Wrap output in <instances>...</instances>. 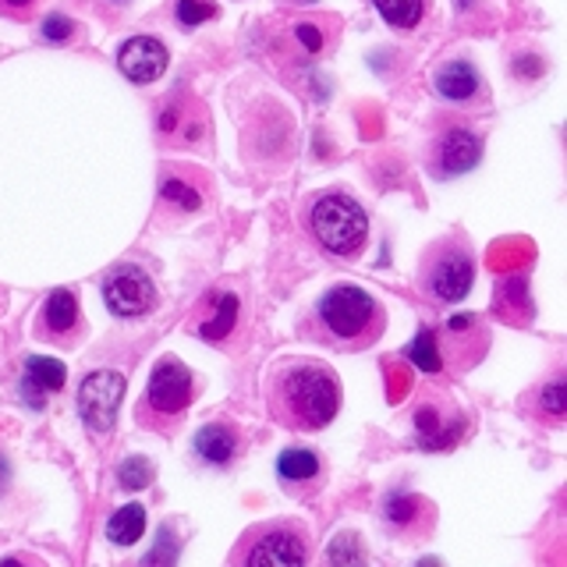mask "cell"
Segmentation results:
<instances>
[{
    "label": "cell",
    "mask_w": 567,
    "mask_h": 567,
    "mask_svg": "<svg viewBox=\"0 0 567 567\" xmlns=\"http://www.w3.org/2000/svg\"><path fill=\"white\" fill-rule=\"evenodd\" d=\"M167 64H171V53L164 43L156 40V35H132V40L117 50L121 75L128 82H138V85L156 82L167 71Z\"/></svg>",
    "instance_id": "obj_11"
},
{
    "label": "cell",
    "mask_w": 567,
    "mask_h": 567,
    "mask_svg": "<svg viewBox=\"0 0 567 567\" xmlns=\"http://www.w3.org/2000/svg\"><path fill=\"white\" fill-rule=\"evenodd\" d=\"M8 483H11V465H8V457L0 454V493L8 489Z\"/></svg>",
    "instance_id": "obj_32"
},
{
    "label": "cell",
    "mask_w": 567,
    "mask_h": 567,
    "mask_svg": "<svg viewBox=\"0 0 567 567\" xmlns=\"http://www.w3.org/2000/svg\"><path fill=\"white\" fill-rule=\"evenodd\" d=\"M415 430H419V447H425V451H443V447H451V443L461 440L465 419H461V412H454L447 422H443L436 404H422L419 412H415Z\"/></svg>",
    "instance_id": "obj_17"
},
{
    "label": "cell",
    "mask_w": 567,
    "mask_h": 567,
    "mask_svg": "<svg viewBox=\"0 0 567 567\" xmlns=\"http://www.w3.org/2000/svg\"><path fill=\"white\" fill-rule=\"evenodd\" d=\"M386 309L380 298L359 284H333L316 301V333L319 341L344 351H365L383 337Z\"/></svg>",
    "instance_id": "obj_2"
},
{
    "label": "cell",
    "mask_w": 567,
    "mask_h": 567,
    "mask_svg": "<svg viewBox=\"0 0 567 567\" xmlns=\"http://www.w3.org/2000/svg\"><path fill=\"white\" fill-rule=\"evenodd\" d=\"M192 398H195L192 369L182 359L167 354V359H159L150 372L146 394H142V404H138V422L150 425L156 433H171L177 430V422L185 419Z\"/></svg>",
    "instance_id": "obj_4"
},
{
    "label": "cell",
    "mask_w": 567,
    "mask_h": 567,
    "mask_svg": "<svg viewBox=\"0 0 567 567\" xmlns=\"http://www.w3.org/2000/svg\"><path fill=\"white\" fill-rule=\"evenodd\" d=\"M142 536H146V507L142 504H124L106 522V539L114 546H135Z\"/></svg>",
    "instance_id": "obj_21"
},
{
    "label": "cell",
    "mask_w": 567,
    "mask_h": 567,
    "mask_svg": "<svg viewBox=\"0 0 567 567\" xmlns=\"http://www.w3.org/2000/svg\"><path fill=\"white\" fill-rule=\"evenodd\" d=\"M124 401V377L114 369L89 372L79 386V415L89 433H111L117 425V412Z\"/></svg>",
    "instance_id": "obj_7"
},
{
    "label": "cell",
    "mask_w": 567,
    "mask_h": 567,
    "mask_svg": "<svg viewBox=\"0 0 567 567\" xmlns=\"http://www.w3.org/2000/svg\"><path fill=\"white\" fill-rule=\"evenodd\" d=\"M372 8L380 11V18L390 29H415L425 14V0H372Z\"/></svg>",
    "instance_id": "obj_22"
},
{
    "label": "cell",
    "mask_w": 567,
    "mask_h": 567,
    "mask_svg": "<svg viewBox=\"0 0 567 567\" xmlns=\"http://www.w3.org/2000/svg\"><path fill=\"white\" fill-rule=\"evenodd\" d=\"M0 567H40V564H29L22 557H4V560H0Z\"/></svg>",
    "instance_id": "obj_33"
},
{
    "label": "cell",
    "mask_w": 567,
    "mask_h": 567,
    "mask_svg": "<svg viewBox=\"0 0 567 567\" xmlns=\"http://www.w3.org/2000/svg\"><path fill=\"white\" fill-rule=\"evenodd\" d=\"M203 128H206V117H203V111L195 103H188V111L182 103H171L164 114H159V132L164 135H174L182 146H192V142H199V135H203Z\"/></svg>",
    "instance_id": "obj_19"
},
{
    "label": "cell",
    "mask_w": 567,
    "mask_h": 567,
    "mask_svg": "<svg viewBox=\"0 0 567 567\" xmlns=\"http://www.w3.org/2000/svg\"><path fill=\"white\" fill-rule=\"evenodd\" d=\"M472 280H475V259L465 241H440L425 252L419 284L430 298L443 301V306H454V301H461L472 291Z\"/></svg>",
    "instance_id": "obj_6"
},
{
    "label": "cell",
    "mask_w": 567,
    "mask_h": 567,
    "mask_svg": "<svg viewBox=\"0 0 567 567\" xmlns=\"http://www.w3.org/2000/svg\"><path fill=\"white\" fill-rule=\"evenodd\" d=\"M436 341H440V359H447L454 369H472L489 348V330L478 316L465 312V316H451L443 333H436Z\"/></svg>",
    "instance_id": "obj_9"
},
{
    "label": "cell",
    "mask_w": 567,
    "mask_h": 567,
    "mask_svg": "<svg viewBox=\"0 0 567 567\" xmlns=\"http://www.w3.org/2000/svg\"><path fill=\"white\" fill-rule=\"evenodd\" d=\"M433 89H436L440 100L465 106V103H475L478 96H483V79H478V68L472 61L454 58V61H443L433 71Z\"/></svg>",
    "instance_id": "obj_14"
},
{
    "label": "cell",
    "mask_w": 567,
    "mask_h": 567,
    "mask_svg": "<svg viewBox=\"0 0 567 567\" xmlns=\"http://www.w3.org/2000/svg\"><path fill=\"white\" fill-rule=\"evenodd\" d=\"M241 433H238V425H230V422H209L203 425L199 433H195L192 440V451L195 457L203 461V465L209 468H227V465H235L238 454H241Z\"/></svg>",
    "instance_id": "obj_13"
},
{
    "label": "cell",
    "mask_w": 567,
    "mask_h": 567,
    "mask_svg": "<svg viewBox=\"0 0 567 567\" xmlns=\"http://www.w3.org/2000/svg\"><path fill=\"white\" fill-rule=\"evenodd\" d=\"M323 457L309 447H288L277 454V483L291 496H312L323 486Z\"/></svg>",
    "instance_id": "obj_12"
},
{
    "label": "cell",
    "mask_w": 567,
    "mask_h": 567,
    "mask_svg": "<svg viewBox=\"0 0 567 567\" xmlns=\"http://www.w3.org/2000/svg\"><path fill=\"white\" fill-rule=\"evenodd\" d=\"M270 415L295 433H319L341 412V383L323 362H284L266 383Z\"/></svg>",
    "instance_id": "obj_1"
},
{
    "label": "cell",
    "mask_w": 567,
    "mask_h": 567,
    "mask_svg": "<svg viewBox=\"0 0 567 567\" xmlns=\"http://www.w3.org/2000/svg\"><path fill=\"white\" fill-rule=\"evenodd\" d=\"M227 567H309V532L298 522H262L241 532Z\"/></svg>",
    "instance_id": "obj_3"
},
{
    "label": "cell",
    "mask_w": 567,
    "mask_h": 567,
    "mask_svg": "<svg viewBox=\"0 0 567 567\" xmlns=\"http://www.w3.org/2000/svg\"><path fill=\"white\" fill-rule=\"evenodd\" d=\"M43 40L47 43H68L71 35H75V22H71L68 14H50V18H43Z\"/></svg>",
    "instance_id": "obj_29"
},
{
    "label": "cell",
    "mask_w": 567,
    "mask_h": 567,
    "mask_svg": "<svg viewBox=\"0 0 567 567\" xmlns=\"http://www.w3.org/2000/svg\"><path fill=\"white\" fill-rule=\"evenodd\" d=\"M103 301L117 319H138L156 306L153 277L142 266H114L103 280Z\"/></svg>",
    "instance_id": "obj_8"
},
{
    "label": "cell",
    "mask_w": 567,
    "mask_h": 567,
    "mask_svg": "<svg viewBox=\"0 0 567 567\" xmlns=\"http://www.w3.org/2000/svg\"><path fill=\"white\" fill-rule=\"evenodd\" d=\"M117 4H124V0H117Z\"/></svg>",
    "instance_id": "obj_35"
},
{
    "label": "cell",
    "mask_w": 567,
    "mask_h": 567,
    "mask_svg": "<svg viewBox=\"0 0 567 567\" xmlns=\"http://www.w3.org/2000/svg\"><path fill=\"white\" fill-rule=\"evenodd\" d=\"M327 567H369L362 539L354 532H337L327 549Z\"/></svg>",
    "instance_id": "obj_23"
},
{
    "label": "cell",
    "mask_w": 567,
    "mask_h": 567,
    "mask_svg": "<svg viewBox=\"0 0 567 567\" xmlns=\"http://www.w3.org/2000/svg\"><path fill=\"white\" fill-rule=\"evenodd\" d=\"M291 43L301 58H319V53L330 47V29H327V22H295Z\"/></svg>",
    "instance_id": "obj_24"
},
{
    "label": "cell",
    "mask_w": 567,
    "mask_h": 567,
    "mask_svg": "<svg viewBox=\"0 0 567 567\" xmlns=\"http://www.w3.org/2000/svg\"><path fill=\"white\" fill-rule=\"evenodd\" d=\"M174 14H177V22H182L185 29H195V25L209 22V18L217 14V8H213L209 0H177Z\"/></svg>",
    "instance_id": "obj_28"
},
{
    "label": "cell",
    "mask_w": 567,
    "mask_h": 567,
    "mask_svg": "<svg viewBox=\"0 0 567 567\" xmlns=\"http://www.w3.org/2000/svg\"><path fill=\"white\" fill-rule=\"evenodd\" d=\"M35 8H40V0H0V11L11 18H29Z\"/></svg>",
    "instance_id": "obj_31"
},
{
    "label": "cell",
    "mask_w": 567,
    "mask_h": 567,
    "mask_svg": "<svg viewBox=\"0 0 567 567\" xmlns=\"http://www.w3.org/2000/svg\"><path fill=\"white\" fill-rule=\"evenodd\" d=\"M159 195H164L167 203H174L177 209H185V213H195L203 206V192L188 185L185 177H167L164 185H159Z\"/></svg>",
    "instance_id": "obj_27"
},
{
    "label": "cell",
    "mask_w": 567,
    "mask_h": 567,
    "mask_svg": "<svg viewBox=\"0 0 567 567\" xmlns=\"http://www.w3.org/2000/svg\"><path fill=\"white\" fill-rule=\"evenodd\" d=\"M408 359H412L422 372H430V377H436V372L443 369L440 341H436V330H433V327H422V330H419V337L412 341V348H408Z\"/></svg>",
    "instance_id": "obj_25"
},
{
    "label": "cell",
    "mask_w": 567,
    "mask_h": 567,
    "mask_svg": "<svg viewBox=\"0 0 567 567\" xmlns=\"http://www.w3.org/2000/svg\"><path fill=\"white\" fill-rule=\"evenodd\" d=\"M68 380V369L58 359H47V354H29L25 372H22V401L29 408H43L50 394H58Z\"/></svg>",
    "instance_id": "obj_15"
},
{
    "label": "cell",
    "mask_w": 567,
    "mask_h": 567,
    "mask_svg": "<svg viewBox=\"0 0 567 567\" xmlns=\"http://www.w3.org/2000/svg\"><path fill=\"white\" fill-rule=\"evenodd\" d=\"M40 327H43V333H53V337L75 330L79 327V301H75V295H71L68 288L50 291L47 306H43V316H40Z\"/></svg>",
    "instance_id": "obj_20"
},
{
    "label": "cell",
    "mask_w": 567,
    "mask_h": 567,
    "mask_svg": "<svg viewBox=\"0 0 567 567\" xmlns=\"http://www.w3.org/2000/svg\"><path fill=\"white\" fill-rule=\"evenodd\" d=\"M539 401H543V408H546L549 415H554V419H560V415H564V383L557 380V383L543 386Z\"/></svg>",
    "instance_id": "obj_30"
},
{
    "label": "cell",
    "mask_w": 567,
    "mask_h": 567,
    "mask_svg": "<svg viewBox=\"0 0 567 567\" xmlns=\"http://www.w3.org/2000/svg\"><path fill=\"white\" fill-rule=\"evenodd\" d=\"M298 4H312V0H298Z\"/></svg>",
    "instance_id": "obj_34"
},
{
    "label": "cell",
    "mask_w": 567,
    "mask_h": 567,
    "mask_svg": "<svg viewBox=\"0 0 567 567\" xmlns=\"http://www.w3.org/2000/svg\"><path fill=\"white\" fill-rule=\"evenodd\" d=\"M383 522L394 532H401V536H412L415 525L419 528L433 525V507L419 493H390L383 501Z\"/></svg>",
    "instance_id": "obj_16"
},
{
    "label": "cell",
    "mask_w": 567,
    "mask_h": 567,
    "mask_svg": "<svg viewBox=\"0 0 567 567\" xmlns=\"http://www.w3.org/2000/svg\"><path fill=\"white\" fill-rule=\"evenodd\" d=\"M309 230L330 256H359L369 238V217L344 192H327L309 206Z\"/></svg>",
    "instance_id": "obj_5"
},
{
    "label": "cell",
    "mask_w": 567,
    "mask_h": 567,
    "mask_svg": "<svg viewBox=\"0 0 567 567\" xmlns=\"http://www.w3.org/2000/svg\"><path fill=\"white\" fill-rule=\"evenodd\" d=\"M206 309H209V316L206 319H199L195 323V333L203 337V341H224V337L238 327V295L235 291H209L206 295Z\"/></svg>",
    "instance_id": "obj_18"
},
{
    "label": "cell",
    "mask_w": 567,
    "mask_h": 567,
    "mask_svg": "<svg viewBox=\"0 0 567 567\" xmlns=\"http://www.w3.org/2000/svg\"><path fill=\"white\" fill-rule=\"evenodd\" d=\"M478 159H483V142L468 128H447L440 132L430 153V167L436 177H457L468 174Z\"/></svg>",
    "instance_id": "obj_10"
},
{
    "label": "cell",
    "mask_w": 567,
    "mask_h": 567,
    "mask_svg": "<svg viewBox=\"0 0 567 567\" xmlns=\"http://www.w3.org/2000/svg\"><path fill=\"white\" fill-rule=\"evenodd\" d=\"M153 475H156L153 461L135 454V457H124V461H121V468H117V483H121V489L138 493V489H146V486L153 483Z\"/></svg>",
    "instance_id": "obj_26"
}]
</instances>
